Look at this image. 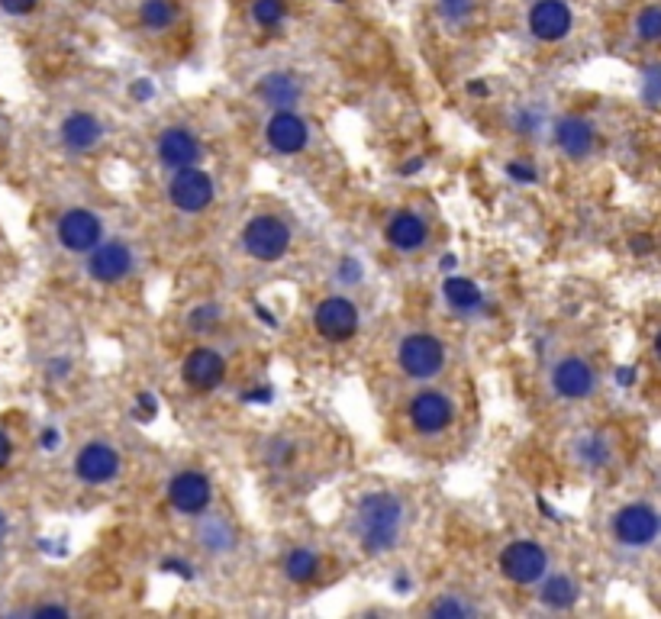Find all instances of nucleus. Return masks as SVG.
I'll return each mask as SVG.
<instances>
[{"label": "nucleus", "mask_w": 661, "mask_h": 619, "mask_svg": "<svg viewBox=\"0 0 661 619\" xmlns=\"http://www.w3.org/2000/svg\"><path fill=\"white\" fill-rule=\"evenodd\" d=\"M281 568H285L287 580H294V584H313L323 574V558L316 555L313 549H307V545H297V549H291L285 555Z\"/></svg>", "instance_id": "obj_22"}, {"label": "nucleus", "mask_w": 661, "mask_h": 619, "mask_svg": "<svg viewBox=\"0 0 661 619\" xmlns=\"http://www.w3.org/2000/svg\"><path fill=\"white\" fill-rule=\"evenodd\" d=\"M210 500H213V484L204 471H194L185 468L168 480V503L177 513L185 516H200V513L210 510Z\"/></svg>", "instance_id": "obj_11"}, {"label": "nucleus", "mask_w": 661, "mask_h": 619, "mask_svg": "<svg viewBox=\"0 0 661 619\" xmlns=\"http://www.w3.org/2000/svg\"><path fill=\"white\" fill-rule=\"evenodd\" d=\"M661 533V516L648 507V503H629L613 516V535L616 542H623L629 549H642L652 545Z\"/></svg>", "instance_id": "obj_10"}, {"label": "nucleus", "mask_w": 661, "mask_h": 619, "mask_svg": "<svg viewBox=\"0 0 661 619\" xmlns=\"http://www.w3.org/2000/svg\"><path fill=\"white\" fill-rule=\"evenodd\" d=\"M155 155L165 168L177 171V168H191V165L200 162L204 155V146H200L197 132L187 130V126H168V130L158 136L155 142Z\"/></svg>", "instance_id": "obj_15"}, {"label": "nucleus", "mask_w": 661, "mask_h": 619, "mask_svg": "<svg viewBox=\"0 0 661 619\" xmlns=\"http://www.w3.org/2000/svg\"><path fill=\"white\" fill-rule=\"evenodd\" d=\"M349 529L362 552L391 555L407 533V503L394 490H368L355 503Z\"/></svg>", "instance_id": "obj_1"}, {"label": "nucleus", "mask_w": 661, "mask_h": 619, "mask_svg": "<svg viewBox=\"0 0 661 619\" xmlns=\"http://www.w3.org/2000/svg\"><path fill=\"white\" fill-rule=\"evenodd\" d=\"M636 32L638 39L646 42H658L661 39V7H646L636 20Z\"/></svg>", "instance_id": "obj_28"}, {"label": "nucleus", "mask_w": 661, "mask_h": 619, "mask_svg": "<svg viewBox=\"0 0 661 619\" xmlns=\"http://www.w3.org/2000/svg\"><path fill=\"white\" fill-rule=\"evenodd\" d=\"M362 326V310L349 297H326L316 303L313 310V329L323 336L326 342H349Z\"/></svg>", "instance_id": "obj_7"}, {"label": "nucleus", "mask_w": 661, "mask_h": 619, "mask_svg": "<svg viewBox=\"0 0 661 619\" xmlns=\"http://www.w3.org/2000/svg\"><path fill=\"white\" fill-rule=\"evenodd\" d=\"M10 458H14V439H10V435L0 429V468H7Z\"/></svg>", "instance_id": "obj_31"}, {"label": "nucleus", "mask_w": 661, "mask_h": 619, "mask_svg": "<svg viewBox=\"0 0 661 619\" xmlns=\"http://www.w3.org/2000/svg\"><path fill=\"white\" fill-rule=\"evenodd\" d=\"M255 94L268 103L271 110H294L303 97V81L297 71H268L255 85Z\"/></svg>", "instance_id": "obj_20"}, {"label": "nucleus", "mask_w": 661, "mask_h": 619, "mask_svg": "<svg viewBox=\"0 0 661 619\" xmlns=\"http://www.w3.org/2000/svg\"><path fill=\"white\" fill-rule=\"evenodd\" d=\"M526 26L539 42H562L575 26V13L565 0H536L526 16Z\"/></svg>", "instance_id": "obj_14"}, {"label": "nucleus", "mask_w": 661, "mask_h": 619, "mask_svg": "<svg viewBox=\"0 0 661 619\" xmlns=\"http://www.w3.org/2000/svg\"><path fill=\"white\" fill-rule=\"evenodd\" d=\"M136 268V256L132 248L120 239L97 242V246L87 252V274H91L97 284H120L126 281Z\"/></svg>", "instance_id": "obj_9"}, {"label": "nucleus", "mask_w": 661, "mask_h": 619, "mask_svg": "<svg viewBox=\"0 0 661 619\" xmlns=\"http://www.w3.org/2000/svg\"><path fill=\"white\" fill-rule=\"evenodd\" d=\"M500 571L516 588H532L548 574V552L536 539H516L500 552Z\"/></svg>", "instance_id": "obj_5"}, {"label": "nucleus", "mask_w": 661, "mask_h": 619, "mask_svg": "<svg viewBox=\"0 0 661 619\" xmlns=\"http://www.w3.org/2000/svg\"><path fill=\"white\" fill-rule=\"evenodd\" d=\"M213 193H216L213 178H210L207 171H200L197 165L171 171L168 203L177 210V213H185V217H197V213H204V210L213 203Z\"/></svg>", "instance_id": "obj_6"}, {"label": "nucleus", "mask_w": 661, "mask_h": 619, "mask_svg": "<svg viewBox=\"0 0 661 619\" xmlns=\"http://www.w3.org/2000/svg\"><path fill=\"white\" fill-rule=\"evenodd\" d=\"M55 236H59L65 252L87 256L97 242H104V220L87 207H71L65 210L59 226H55Z\"/></svg>", "instance_id": "obj_8"}, {"label": "nucleus", "mask_w": 661, "mask_h": 619, "mask_svg": "<svg viewBox=\"0 0 661 619\" xmlns=\"http://www.w3.org/2000/svg\"><path fill=\"white\" fill-rule=\"evenodd\" d=\"M448 352L436 333L413 329L397 342V368L413 381H436L446 372Z\"/></svg>", "instance_id": "obj_2"}, {"label": "nucleus", "mask_w": 661, "mask_h": 619, "mask_svg": "<svg viewBox=\"0 0 661 619\" xmlns=\"http://www.w3.org/2000/svg\"><path fill=\"white\" fill-rule=\"evenodd\" d=\"M177 23L175 0H142L139 4V26L149 32H165Z\"/></svg>", "instance_id": "obj_25"}, {"label": "nucleus", "mask_w": 661, "mask_h": 619, "mask_svg": "<svg viewBox=\"0 0 661 619\" xmlns=\"http://www.w3.org/2000/svg\"><path fill=\"white\" fill-rule=\"evenodd\" d=\"M265 139L277 155H300L310 146V123L294 110H275L265 123Z\"/></svg>", "instance_id": "obj_13"}, {"label": "nucleus", "mask_w": 661, "mask_h": 619, "mask_svg": "<svg viewBox=\"0 0 661 619\" xmlns=\"http://www.w3.org/2000/svg\"><path fill=\"white\" fill-rule=\"evenodd\" d=\"M475 7H477V0H436L439 16L452 26L468 23L471 16H475Z\"/></svg>", "instance_id": "obj_27"}, {"label": "nucleus", "mask_w": 661, "mask_h": 619, "mask_svg": "<svg viewBox=\"0 0 661 619\" xmlns=\"http://www.w3.org/2000/svg\"><path fill=\"white\" fill-rule=\"evenodd\" d=\"M181 378L194 390H216L226 378V358L210 345H197L181 364Z\"/></svg>", "instance_id": "obj_16"}, {"label": "nucleus", "mask_w": 661, "mask_h": 619, "mask_svg": "<svg viewBox=\"0 0 661 619\" xmlns=\"http://www.w3.org/2000/svg\"><path fill=\"white\" fill-rule=\"evenodd\" d=\"M455 400L446 394V390H439V387H423V390H416L407 403V423L413 433L426 435H442L452 429L455 423Z\"/></svg>", "instance_id": "obj_4"}, {"label": "nucleus", "mask_w": 661, "mask_h": 619, "mask_svg": "<svg viewBox=\"0 0 661 619\" xmlns=\"http://www.w3.org/2000/svg\"><path fill=\"white\" fill-rule=\"evenodd\" d=\"M59 136H62V146L68 148V152L87 155L100 146V139H104V123H100L94 113H87V110H75V113H68L62 120Z\"/></svg>", "instance_id": "obj_19"}, {"label": "nucleus", "mask_w": 661, "mask_h": 619, "mask_svg": "<svg viewBox=\"0 0 661 619\" xmlns=\"http://www.w3.org/2000/svg\"><path fill=\"white\" fill-rule=\"evenodd\" d=\"M68 606H59V604H42L32 610V616H68Z\"/></svg>", "instance_id": "obj_32"}, {"label": "nucleus", "mask_w": 661, "mask_h": 619, "mask_svg": "<svg viewBox=\"0 0 661 619\" xmlns=\"http://www.w3.org/2000/svg\"><path fill=\"white\" fill-rule=\"evenodd\" d=\"M7 529H10V523H7V513L0 510V539H4V535H7Z\"/></svg>", "instance_id": "obj_33"}, {"label": "nucleus", "mask_w": 661, "mask_h": 619, "mask_svg": "<svg viewBox=\"0 0 661 619\" xmlns=\"http://www.w3.org/2000/svg\"><path fill=\"white\" fill-rule=\"evenodd\" d=\"M655 355H658V362H661V329H658V336H655Z\"/></svg>", "instance_id": "obj_34"}, {"label": "nucleus", "mask_w": 661, "mask_h": 619, "mask_svg": "<svg viewBox=\"0 0 661 619\" xmlns=\"http://www.w3.org/2000/svg\"><path fill=\"white\" fill-rule=\"evenodd\" d=\"M471 613H475V606L455 600V597H442V600L430 604V616H471Z\"/></svg>", "instance_id": "obj_29"}, {"label": "nucleus", "mask_w": 661, "mask_h": 619, "mask_svg": "<svg viewBox=\"0 0 661 619\" xmlns=\"http://www.w3.org/2000/svg\"><path fill=\"white\" fill-rule=\"evenodd\" d=\"M242 248H246V256L255 258V262L262 265L277 262L291 248V226H287L285 217H277V213H255L242 226Z\"/></svg>", "instance_id": "obj_3"}, {"label": "nucleus", "mask_w": 661, "mask_h": 619, "mask_svg": "<svg viewBox=\"0 0 661 619\" xmlns=\"http://www.w3.org/2000/svg\"><path fill=\"white\" fill-rule=\"evenodd\" d=\"M552 387L555 394L565 397V400H584V397L593 394L597 378H593V368L584 358L568 355L552 368Z\"/></svg>", "instance_id": "obj_17"}, {"label": "nucleus", "mask_w": 661, "mask_h": 619, "mask_svg": "<svg viewBox=\"0 0 661 619\" xmlns=\"http://www.w3.org/2000/svg\"><path fill=\"white\" fill-rule=\"evenodd\" d=\"M593 126L587 123L584 116H562L558 126H555V142L568 158H587L593 152Z\"/></svg>", "instance_id": "obj_21"}, {"label": "nucleus", "mask_w": 661, "mask_h": 619, "mask_svg": "<svg viewBox=\"0 0 661 619\" xmlns=\"http://www.w3.org/2000/svg\"><path fill=\"white\" fill-rule=\"evenodd\" d=\"M542 588H539V600L552 610H568L575 606L577 600V584L568 578V574H552V578H542L539 580Z\"/></svg>", "instance_id": "obj_24"}, {"label": "nucleus", "mask_w": 661, "mask_h": 619, "mask_svg": "<svg viewBox=\"0 0 661 619\" xmlns=\"http://www.w3.org/2000/svg\"><path fill=\"white\" fill-rule=\"evenodd\" d=\"M385 239L391 248H397L400 256H413L430 239V226L413 210H397L385 226Z\"/></svg>", "instance_id": "obj_18"}, {"label": "nucleus", "mask_w": 661, "mask_h": 619, "mask_svg": "<svg viewBox=\"0 0 661 619\" xmlns=\"http://www.w3.org/2000/svg\"><path fill=\"white\" fill-rule=\"evenodd\" d=\"M287 0H252V23L258 30H277L287 20Z\"/></svg>", "instance_id": "obj_26"}, {"label": "nucleus", "mask_w": 661, "mask_h": 619, "mask_svg": "<svg viewBox=\"0 0 661 619\" xmlns=\"http://www.w3.org/2000/svg\"><path fill=\"white\" fill-rule=\"evenodd\" d=\"M39 7V0H0V10L10 16H26Z\"/></svg>", "instance_id": "obj_30"}, {"label": "nucleus", "mask_w": 661, "mask_h": 619, "mask_svg": "<svg viewBox=\"0 0 661 619\" xmlns=\"http://www.w3.org/2000/svg\"><path fill=\"white\" fill-rule=\"evenodd\" d=\"M442 294H446L448 307L458 310V313H477L484 307V291L471 278H448L442 284Z\"/></svg>", "instance_id": "obj_23"}, {"label": "nucleus", "mask_w": 661, "mask_h": 619, "mask_svg": "<svg viewBox=\"0 0 661 619\" xmlns=\"http://www.w3.org/2000/svg\"><path fill=\"white\" fill-rule=\"evenodd\" d=\"M123 458L110 442H87L85 449L75 455V474L77 480H85L91 488H104L120 474Z\"/></svg>", "instance_id": "obj_12"}]
</instances>
